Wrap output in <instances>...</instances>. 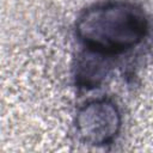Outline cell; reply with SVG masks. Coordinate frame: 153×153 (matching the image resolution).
Masks as SVG:
<instances>
[{
	"instance_id": "7a4b0ae2",
	"label": "cell",
	"mask_w": 153,
	"mask_h": 153,
	"mask_svg": "<svg viewBox=\"0 0 153 153\" xmlns=\"http://www.w3.org/2000/svg\"><path fill=\"white\" fill-rule=\"evenodd\" d=\"M120 127V112L116 105L106 99L90 102L78 114V133L90 145H109L117 136Z\"/></svg>"
},
{
	"instance_id": "6da1fadb",
	"label": "cell",
	"mask_w": 153,
	"mask_h": 153,
	"mask_svg": "<svg viewBox=\"0 0 153 153\" xmlns=\"http://www.w3.org/2000/svg\"><path fill=\"white\" fill-rule=\"evenodd\" d=\"M148 20L141 7L123 0H109L86 8L76 22V36L98 55H116L143 41Z\"/></svg>"
}]
</instances>
